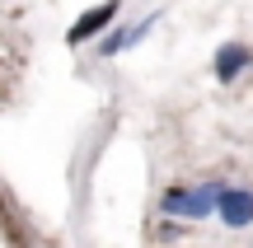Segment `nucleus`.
<instances>
[{
    "mask_svg": "<svg viewBox=\"0 0 253 248\" xmlns=\"http://www.w3.org/2000/svg\"><path fill=\"white\" fill-rule=\"evenodd\" d=\"M249 61H253V52H249L244 42H225V47L216 52V80H220V84H235L239 75L249 71Z\"/></svg>",
    "mask_w": 253,
    "mask_h": 248,
    "instance_id": "4",
    "label": "nucleus"
},
{
    "mask_svg": "<svg viewBox=\"0 0 253 248\" xmlns=\"http://www.w3.org/2000/svg\"><path fill=\"white\" fill-rule=\"evenodd\" d=\"M118 14V0H103V5H94V9H84L80 19H75L71 24V33H66V42L71 47H80L84 37H94V33H103V28H108V19Z\"/></svg>",
    "mask_w": 253,
    "mask_h": 248,
    "instance_id": "3",
    "label": "nucleus"
},
{
    "mask_svg": "<svg viewBox=\"0 0 253 248\" xmlns=\"http://www.w3.org/2000/svg\"><path fill=\"white\" fill-rule=\"evenodd\" d=\"M216 215L230 225V230H244V225H253V192H249V187H220Z\"/></svg>",
    "mask_w": 253,
    "mask_h": 248,
    "instance_id": "2",
    "label": "nucleus"
},
{
    "mask_svg": "<svg viewBox=\"0 0 253 248\" xmlns=\"http://www.w3.org/2000/svg\"><path fill=\"white\" fill-rule=\"evenodd\" d=\"M216 206H220V187L216 183H207V187H169L160 197V211L178 215V220H207V215H216Z\"/></svg>",
    "mask_w": 253,
    "mask_h": 248,
    "instance_id": "1",
    "label": "nucleus"
}]
</instances>
